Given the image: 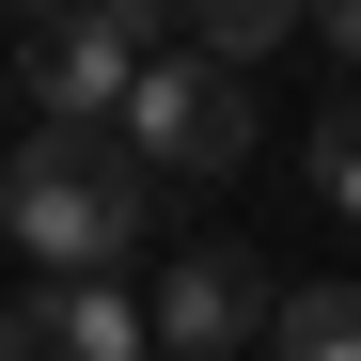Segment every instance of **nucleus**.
I'll list each match as a JSON object with an SVG mask.
<instances>
[{
    "mask_svg": "<svg viewBox=\"0 0 361 361\" xmlns=\"http://www.w3.org/2000/svg\"><path fill=\"white\" fill-rule=\"evenodd\" d=\"M267 361H361V283H283Z\"/></svg>",
    "mask_w": 361,
    "mask_h": 361,
    "instance_id": "obj_7",
    "label": "nucleus"
},
{
    "mask_svg": "<svg viewBox=\"0 0 361 361\" xmlns=\"http://www.w3.org/2000/svg\"><path fill=\"white\" fill-rule=\"evenodd\" d=\"M283 330V283L252 252H189L157 283V361H235V345H267Z\"/></svg>",
    "mask_w": 361,
    "mask_h": 361,
    "instance_id": "obj_5",
    "label": "nucleus"
},
{
    "mask_svg": "<svg viewBox=\"0 0 361 361\" xmlns=\"http://www.w3.org/2000/svg\"><path fill=\"white\" fill-rule=\"evenodd\" d=\"M0 361H157V298L142 283H32L0 314Z\"/></svg>",
    "mask_w": 361,
    "mask_h": 361,
    "instance_id": "obj_4",
    "label": "nucleus"
},
{
    "mask_svg": "<svg viewBox=\"0 0 361 361\" xmlns=\"http://www.w3.org/2000/svg\"><path fill=\"white\" fill-rule=\"evenodd\" d=\"M314 204H330V220H361V94L314 126Z\"/></svg>",
    "mask_w": 361,
    "mask_h": 361,
    "instance_id": "obj_8",
    "label": "nucleus"
},
{
    "mask_svg": "<svg viewBox=\"0 0 361 361\" xmlns=\"http://www.w3.org/2000/svg\"><path fill=\"white\" fill-rule=\"evenodd\" d=\"M0 16H47V32H63V16H79V0H0Z\"/></svg>",
    "mask_w": 361,
    "mask_h": 361,
    "instance_id": "obj_10",
    "label": "nucleus"
},
{
    "mask_svg": "<svg viewBox=\"0 0 361 361\" xmlns=\"http://www.w3.org/2000/svg\"><path fill=\"white\" fill-rule=\"evenodd\" d=\"M314 32H330V47H345V63H361V0H314Z\"/></svg>",
    "mask_w": 361,
    "mask_h": 361,
    "instance_id": "obj_9",
    "label": "nucleus"
},
{
    "mask_svg": "<svg viewBox=\"0 0 361 361\" xmlns=\"http://www.w3.org/2000/svg\"><path fill=\"white\" fill-rule=\"evenodd\" d=\"M157 32H189V16H173V0H79L63 32H32V94H47V126H126Z\"/></svg>",
    "mask_w": 361,
    "mask_h": 361,
    "instance_id": "obj_2",
    "label": "nucleus"
},
{
    "mask_svg": "<svg viewBox=\"0 0 361 361\" xmlns=\"http://www.w3.org/2000/svg\"><path fill=\"white\" fill-rule=\"evenodd\" d=\"M142 220H157V173L126 157V126H32L0 157V235L47 283H126Z\"/></svg>",
    "mask_w": 361,
    "mask_h": 361,
    "instance_id": "obj_1",
    "label": "nucleus"
},
{
    "mask_svg": "<svg viewBox=\"0 0 361 361\" xmlns=\"http://www.w3.org/2000/svg\"><path fill=\"white\" fill-rule=\"evenodd\" d=\"M126 157L142 173H235L252 157V79L204 63V47H157L142 94H126Z\"/></svg>",
    "mask_w": 361,
    "mask_h": 361,
    "instance_id": "obj_3",
    "label": "nucleus"
},
{
    "mask_svg": "<svg viewBox=\"0 0 361 361\" xmlns=\"http://www.w3.org/2000/svg\"><path fill=\"white\" fill-rule=\"evenodd\" d=\"M173 16H189V47H204V63H235V79H252L267 47L314 16V0H173Z\"/></svg>",
    "mask_w": 361,
    "mask_h": 361,
    "instance_id": "obj_6",
    "label": "nucleus"
}]
</instances>
